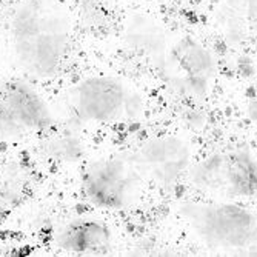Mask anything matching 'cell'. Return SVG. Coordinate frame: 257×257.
<instances>
[{
	"instance_id": "obj_3",
	"label": "cell",
	"mask_w": 257,
	"mask_h": 257,
	"mask_svg": "<svg viewBox=\"0 0 257 257\" xmlns=\"http://www.w3.org/2000/svg\"><path fill=\"white\" fill-rule=\"evenodd\" d=\"M57 16L40 4H30L14 20L17 54L34 73L50 74L62 59L66 40Z\"/></svg>"
},
{
	"instance_id": "obj_4",
	"label": "cell",
	"mask_w": 257,
	"mask_h": 257,
	"mask_svg": "<svg viewBox=\"0 0 257 257\" xmlns=\"http://www.w3.org/2000/svg\"><path fill=\"white\" fill-rule=\"evenodd\" d=\"M145 180L136 159L108 157L94 162L83 174V193L102 209H123L134 203Z\"/></svg>"
},
{
	"instance_id": "obj_8",
	"label": "cell",
	"mask_w": 257,
	"mask_h": 257,
	"mask_svg": "<svg viewBox=\"0 0 257 257\" xmlns=\"http://www.w3.org/2000/svg\"><path fill=\"white\" fill-rule=\"evenodd\" d=\"M59 246L71 254H103L111 248L112 234L106 223L94 219H77L59 234Z\"/></svg>"
},
{
	"instance_id": "obj_7",
	"label": "cell",
	"mask_w": 257,
	"mask_h": 257,
	"mask_svg": "<svg viewBox=\"0 0 257 257\" xmlns=\"http://www.w3.org/2000/svg\"><path fill=\"white\" fill-rule=\"evenodd\" d=\"M0 122L11 131H25L48 122V111L27 85H10L0 100Z\"/></svg>"
},
{
	"instance_id": "obj_2",
	"label": "cell",
	"mask_w": 257,
	"mask_h": 257,
	"mask_svg": "<svg viewBox=\"0 0 257 257\" xmlns=\"http://www.w3.org/2000/svg\"><path fill=\"white\" fill-rule=\"evenodd\" d=\"M194 188L220 200H240L257 193V159L245 147L206 156L188 170Z\"/></svg>"
},
{
	"instance_id": "obj_9",
	"label": "cell",
	"mask_w": 257,
	"mask_h": 257,
	"mask_svg": "<svg viewBox=\"0 0 257 257\" xmlns=\"http://www.w3.org/2000/svg\"><path fill=\"white\" fill-rule=\"evenodd\" d=\"M173 53L180 69L193 83L194 91H206L208 79L214 71V60L209 51L193 39H182L173 46Z\"/></svg>"
},
{
	"instance_id": "obj_6",
	"label": "cell",
	"mask_w": 257,
	"mask_h": 257,
	"mask_svg": "<svg viewBox=\"0 0 257 257\" xmlns=\"http://www.w3.org/2000/svg\"><path fill=\"white\" fill-rule=\"evenodd\" d=\"M134 100L123 85L111 77H92L79 88L77 109L86 120L109 122L119 119Z\"/></svg>"
},
{
	"instance_id": "obj_5",
	"label": "cell",
	"mask_w": 257,
	"mask_h": 257,
	"mask_svg": "<svg viewBox=\"0 0 257 257\" xmlns=\"http://www.w3.org/2000/svg\"><path fill=\"white\" fill-rule=\"evenodd\" d=\"M134 159L145 179L168 188L190 170L191 148L176 136H160L145 142Z\"/></svg>"
},
{
	"instance_id": "obj_1",
	"label": "cell",
	"mask_w": 257,
	"mask_h": 257,
	"mask_svg": "<svg viewBox=\"0 0 257 257\" xmlns=\"http://www.w3.org/2000/svg\"><path fill=\"white\" fill-rule=\"evenodd\" d=\"M177 214L209 249L257 254V211L237 200L183 202Z\"/></svg>"
}]
</instances>
